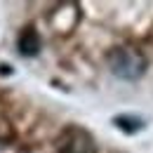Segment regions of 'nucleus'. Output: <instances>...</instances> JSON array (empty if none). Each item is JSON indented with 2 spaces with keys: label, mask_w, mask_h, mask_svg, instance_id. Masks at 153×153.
<instances>
[{
  "label": "nucleus",
  "mask_w": 153,
  "mask_h": 153,
  "mask_svg": "<svg viewBox=\"0 0 153 153\" xmlns=\"http://www.w3.org/2000/svg\"><path fill=\"white\" fill-rule=\"evenodd\" d=\"M108 68L123 80H137L146 71V59L132 47H115L108 52Z\"/></svg>",
  "instance_id": "1"
},
{
  "label": "nucleus",
  "mask_w": 153,
  "mask_h": 153,
  "mask_svg": "<svg viewBox=\"0 0 153 153\" xmlns=\"http://www.w3.org/2000/svg\"><path fill=\"white\" fill-rule=\"evenodd\" d=\"M59 146L64 153H97L94 137L82 127H66L59 137Z\"/></svg>",
  "instance_id": "2"
},
{
  "label": "nucleus",
  "mask_w": 153,
  "mask_h": 153,
  "mask_svg": "<svg viewBox=\"0 0 153 153\" xmlns=\"http://www.w3.org/2000/svg\"><path fill=\"white\" fill-rule=\"evenodd\" d=\"M19 52L24 57H36L40 52V33L33 26L24 28L19 33Z\"/></svg>",
  "instance_id": "3"
},
{
  "label": "nucleus",
  "mask_w": 153,
  "mask_h": 153,
  "mask_svg": "<svg viewBox=\"0 0 153 153\" xmlns=\"http://www.w3.org/2000/svg\"><path fill=\"white\" fill-rule=\"evenodd\" d=\"M113 123H115L118 130H123V132H127V134H134L144 127V120L137 118V115H115Z\"/></svg>",
  "instance_id": "4"
}]
</instances>
